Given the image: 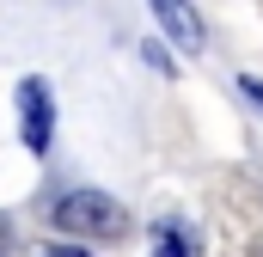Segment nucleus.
Returning <instances> with one entry per match:
<instances>
[{"label": "nucleus", "mask_w": 263, "mask_h": 257, "mask_svg": "<svg viewBox=\"0 0 263 257\" xmlns=\"http://www.w3.org/2000/svg\"><path fill=\"white\" fill-rule=\"evenodd\" d=\"M239 86H245V98H251V104H263V80H251V74H245Z\"/></svg>", "instance_id": "obj_5"}, {"label": "nucleus", "mask_w": 263, "mask_h": 257, "mask_svg": "<svg viewBox=\"0 0 263 257\" xmlns=\"http://www.w3.org/2000/svg\"><path fill=\"white\" fill-rule=\"evenodd\" d=\"M147 6H153V19L165 25V37L178 49H202V19H196L190 0H147Z\"/></svg>", "instance_id": "obj_3"}, {"label": "nucleus", "mask_w": 263, "mask_h": 257, "mask_svg": "<svg viewBox=\"0 0 263 257\" xmlns=\"http://www.w3.org/2000/svg\"><path fill=\"white\" fill-rule=\"evenodd\" d=\"M43 257H86L80 245H55V251H43Z\"/></svg>", "instance_id": "obj_6"}, {"label": "nucleus", "mask_w": 263, "mask_h": 257, "mask_svg": "<svg viewBox=\"0 0 263 257\" xmlns=\"http://www.w3.org/2000/svg\"><path fill=\"white\" fill-rule=\"evenodd\" d=\"M251 257H263V239H257V245H251Z\"/></svg>", "instance_id": "obj_7"}, {"label": "nucleus", "mask_w": 263, "mask_h": 257, "mask_svg": "<svg viewBox=\"0 0 263 257\" xmlns=\"http://www.w3.org/2000/svg\"><path fill=\"white\" fill-rule=\"evenodd\" d=\"M18 135H25L31 153H49L55 104H49V86H43V80H18Z\"/></svg>", "instance_id": "obj_2"}, {"label": "nucleus", "mask_w": 263, "mask_h": 257, "mask_svg": "<svg viewBox=\"0 0 263 257\" xmlns=\"http://www.w3.org/2000/svg\"><path fill=\"white\" fill-rule=\"evenodd\" d=\"M153 257H184V239H178L172 227H159V251H153Z\"/></svg>", "instance_id": "obj_4"}, {"label": "nucleus", "mask_w": 263, "mask_h": 257, "mask_svg": "<svg viewBox=\"0 0 263 257\" xmlns=\"http://www.w3.org/2000/svg\"><path fill=\"white\" fill-rule=\"evenodd\" d=\"M55 227L80 233V239H117L129 227V214H123L117 196H104V190H67L55 202Z\"/></svg>", "instance_id": "obj_1"}]
</instances>
